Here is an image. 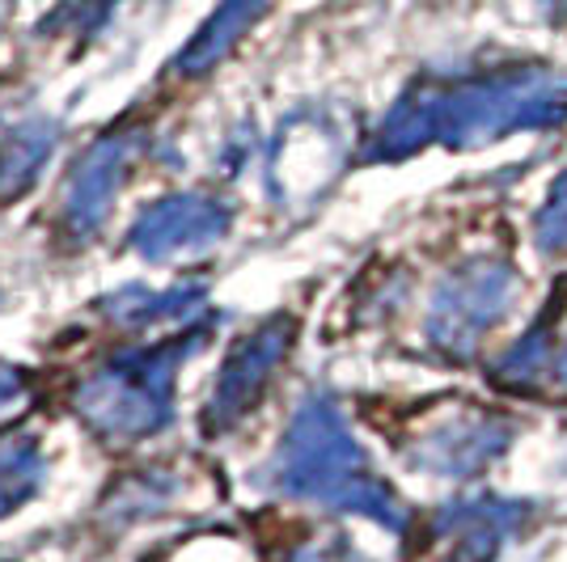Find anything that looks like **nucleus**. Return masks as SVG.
Returning <instances> with one entry per match:
<instances>
[{"label":"nucleus","mask_w":567,"mask_h":562,"mask_svg":"<svg viewBox=\"0 0 567 562\" xmlns=\"http://www.w3.org/2000/svg\"><path fill=\"white\" fill-rule=\"evenodd\" d=\"M51 148H55V127L43 123V118H34V123H25L22 132L13 136V153H9V178H13V187H22L34 178V169L43 165Z\"/></svg>","instance_id":"nucleus-8"},{"label":"nucleus","mask_w":567,"mask_h":562,"mask_svg":"<svg viewBox=\"0 0 567 562\" xmlns=\"http://www.w3.org/2000/svg\"><path fill=\"white\" fill-rule=\"evenodd\" d=\"M284 347H288V322H271V326L255 330V334H246L237 343L229 360H225L220 376H216L213 398L204 406V427L208 431H225L229 423L246 415V406L259 398L262 381L276 368Z\"/></svg>","instance_id":"nucleus-4"},{"label":"nucleus","mask_w":567,"mask_h":562,"mask_svg":"<svg viewBox=\"0 0 567 562\" xmlns=\"http://www.w3.org/2000/svg\"><path fill=\"white\" fill-rule=\"evenodd\" d=\"M48 478V457L34 436H4L0 440V520L25 508Z\"/></svg>","instance_id":"nucleus-7"},{"label":"nucleus","mask_w":567,"mask_h":562,"mask_svg":"<svg viewBox=\"0 0 567 562\" xmlns=\"http://www.w3.org/2000/svg\"><path fill=\"white\" fill-rule=\"evenodd\" d=\"M204 347V330L162 339L141 352L111 355L76 389V415L106 440H144L174 419V376L190 352Z\"/></svg>","instance_id":"nucleus-1"},{"label":"nucleus","mask_w":567,"mask_h":562,"mask_svg":"<svg viewBox=\"0 0 567 562\" xmlns=\"http://www.w3.org/2000/svg\"><path fill=\"white\" fill-rule=\"evenodd\" d=\"M229 233V204L208 190H178L136 216L127 246L144 262H169L178 254H199Z\"/></svg>","instance_id":"nucleus-2"},{"label":"nucleus","mask_w":567,"mask_h":562,"mask_svg":"<svg viewBox=\"0 0 567 562\" xmlns=\"http://www.w3.org/2000/svg\"><path fill=\"white\" fill-rule=\"evenodd\" d=\"M144 148H148L144 132H111L90 144V153L72 165L69 183H64V204H60V220L72 237H90L102 229L106 211L118 199L127 174L144 157Z\"/></svg>","instance_id":"nucleus-3"},{"label":"nucleus","mask_w":567,"mask_h":562,"mask_svg":"<svg viewBox=\"0 0 567 562\" xmlns=\"http://www.w3.org/2000/svg\"><path fill=\"white\" fill-rule=\"evenodd\" d=\"M267 4H271V0H225L213 18L195 30V39H190L187 48L178 51L174 69L183 72V76H199V72H208L213 64H220L237 39L259 22Z\"/></svg>","instance_id":"nucleus-6"},{"label":"nucleus","mask_w":567,"mask_h":562,"mask_svg":"<svg viewBox=\"0 0 567 562\" xmlns=\"http://www.w3.org/2000/svg\"><path fill=\"white\" fill-rule=\"evenodd\" d=\"M0 174H4V157H0Z\"/></svg>","instance_id":"nucleus-10"},{"label":"nucleus","mask_w":567,"mask_h":562,"mask_svg":"<svg viewBox=\"0 0 567 562\" xmlns=\"http://www.w3.org/2000/svg\"><path fill=\"white\" fill-rule=\"evenodd\" d=\"M204 305V283H178V288H118L97 301V313H106L115 326H157L169 318H190Z\"/></svg>","instance_id":"nucleus-5"},{"label":"nucleus","mask_w":567,"mask_h":562,"mask_svg":"<svg viewBox=\"0 0 567 562\" xmlns=\"http://www.w3.org/2000/svg\"><path fill=\"white\" fill-rule=\"evenodd\" d=\"M18 389H22V373L4 368V373H0V406H9V402L18 398Z\"/></svg>","instance_id":"nucleus-9"}]
</instances>
